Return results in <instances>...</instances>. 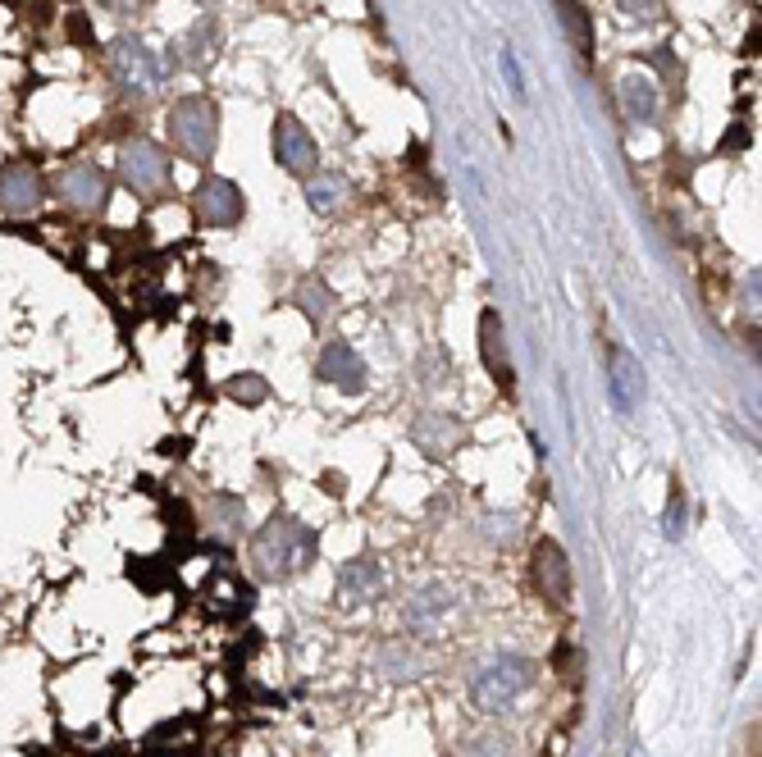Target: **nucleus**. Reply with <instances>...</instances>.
<instances>
[{"mask_svg":"<svg viewBox=\"0 0 762 757\" xmlns=\"http://www.w3.org/2000/svg\"><path fill=\"white\" fill-rule=\"evenodd\" d=\"M462 757H512V740L507 734H480L462 748Z\"/></svg>","mask_w":762,"mask_h":757,"instance_id":"obj_24","label":"nucleus"},{"mask_svg":"<svg viewBox=\"0 0 762 757\" xmlns=\"http://www.w3.org/2000/svg\"><path fill=\"white\" fill-rule=\"evenodd\" d=\"M315 374L347 397H361L370 388V370H365L361 351L352 343H324L320 356H315Z\"/></svg>","mask_w":762,"mask_h":757,"instance_id":"obj_11","label":"nucleus"},{"mask_svg":"<svg viewBox=\"0 0 762 757\" xmlns=\"http://www.w3.org/2000/svg\"><path fill=\"white\" fill-rule=\"evenodd\" d=\"M530 689H534V662L503 653V657L485 662L480 671L470 676V703L480 711H489V717H503V711H512Z\"/></svg>","mask_w":762,"mask_h":757,"instance_id":"obj_2","label":"nucleus"},{"mask_svg":"<svg viewBox=\"0 0 762 757\" xmlns=\"http://www.w3.org/2000/svg\"><path fill=\"white\" fill-rule=\"evenodd\" d=\"M119 178L138 196H160L169 188V151L160 142H124L119 146Z\"/></svg>","mask_w":762,"mask_h":757,"instance_id":"obj_5","label":"nucleus"},{"mask_svg":"<svg viewBox=\"0 0 762 757\" xmlns=\"http://www.w3.org/2000/svg\"><path fill=\"white\" fill-rule=\"evenodd\" d=\"M607 397L621 415H635L644 402V370L625 347L607 343Z\"/></svg>","mask_w":762,"mask_h":757,"instance_id":"obj_12","label":"nucleus"},{"mask_svg":"<svg viewBox=\"0 0 762 757\" xmlns=\"http://www.w3.org/2000/svg\"><path fill=\"white\" fill-rule=\"evenodd\" d=\"M301 310H307V316H311L315 324L330 320V310H334L330 287H324V283H307V287H301Z\"/></svg>","mask_w":762,"mask_h":757,"instance_id":"obj_23","label":"nucleus"},{"mask_svg":"<svg viewBox=\"0 0 762 757\" xmlns=\"http://www.w3.org/2000/svg\"><path fill=\"white\" fill-rule=\"evenodd\" d=\"M534 589L543 593L548 607L571 603V562H566L561 543H553V539H539V548H534Z\"/></svg>","mask_w":762,"mask_h":757,"instance_id":"obj_13","label":"nucleus"},{"mask_svg":"<svg viewBox=\"0 0 762 757\" xmlns=\"http://www.w3.org/2000/svg\"><path fill=\"white\" fill-rule=\"evenodd\" d=\"M202 5H220V0H202Z\"/></svg>","mask_w":762,"mask_h":757,"instance_id":"obj_29","label":"nucleus"},{"mask_svg":"<svg viewBox=\"0 0 762 757\" xmlns=\"http://www.w3.org/2000/svg\"><path fill=\"white\" fill-rule=\"evenodd\" d=\"M224 393L233 397L237 407H260V402H266V397H270V384H266V378H260V374H233Z\"/></svg>","mask_w":762,"mask_h":757,"instance_id":"obj_22","label":"nucleus"},{"mask_svg":"<svg viewBox=\"0 0 762 757\" xmlns=\"http://www.w3.org/2000/svg\"><path fill=\"white\" fill-rule=\"evenodd\" d=\"M667 539H681V529H685V493H681V484H671V502H667Z\"/></svg>","mask_w":762,"mask_h":757,"instance_id":"obj_25","label":"nucleus"},{"mask_svg":"<svg viewBox=\"0 0 762 757\" xmlns=\"http://www.w3.org/2000/svg\"><path fill=\"white\" fill-rule=\"evenodd\" d=\"M480 356H485V370L498 378V388L512 393L516 370H512V356L503 343V320H498V310H485L480 316Z\"/></svg>","mask_w":762,"mask_h":757,"instance_id":"obj_16","label":"nucleus"},{"mask_svg":"<svg viewBox=\"0 0 762 757\" xmlns=\"http://www.w3.org/2000/svg\"><path fill=\"white\" fill-rule=\"evenodd\" d=\"M456 612H462V593L452 585H421L406 598V626L416 634H443Z\"/></svg>","mask_w":762,"mask_h":757,"instance_id":"obj_10","label":"nucleus"},{"mask_svg":"<svg viewBox=\"0 0 762 757\" xmlns=\"http://www.w3.org/2000/svg\"><path fill=\"white\" fill-rule=\"evenodd\" d=\"M270 142H274V161L288 169L293 178H311L320 169V146L311 138V128L301 124L297 115H279Z\"/></svg>","mask_w":762,"mask_h":757,"instance_id":"obj_8","label":"nucleus"},{"mask_svg":"<svg viewBox=\"0 0 762 757\" xmlns=\"http://www.w3.org/2000/svg\"><path fill=\"white\" fill-rule=\"evenodd\" d=\"M206 607L215 616H243V612H251V585L224 570L220 580L206 585Z\"/></svg>","mask_w":762,"mask_h":757,"instance_id":"obj_18","label":"nucleus"},{"mask_svg":"<svg viewBox=\"0 0 762 757\" xmlns=\"http://www.w3.org/2000/svg\"><path fill=\"white\" fill-rule=\"evenodd\" d=\"M105 64H111V78L124 92H138V97H156L173 74V60L151 51L142 37H115L111 51H105Z\"/></svg>","mask_w":762,"mask_h":757,"instance_id":"obj_3","label":"nucleus"},{"mask_svg":"<svg viewBox=\"0 0 762 757\" xmlns=\"http://www.w3.org/2000/svg\"><path fill=\"white\" fill-rule=\"evenodd\" d=\"M557 5H561V28H566V37H571L576 55L584 64H594V18H590V10H584L580 0H557Z\"/></svg>","mask_w":762,"mask_h":757,"instance_id":"obj_20","label":"nucleus"},{"mask_svg":"<svg viewBox=\"0 0 762 757\" xmlns=\"http://www.w3.org/2000/svg\"><path fill=\"white\" fill-rule=\"evenodd\" d=\"M498 60H503V69H507V82H512V92H516L520 101H526V78H520V69H516V55H512V51H503Z\"/></svg>","mask_w":762,"mask_h":757,"instance_id":"obj_26","label":"nucleus"},{"mask_svg":"<svg viewBox=\"0 0 762 757\" xmlns=\"http://www.w3.org/2000/svg\"><path fill=\"white\" fill-rule=\"evenodd\" d=\"M101 5L111 10V14H138V10L151 5V0H101Z\"/></svg>","mask_w":762,"mask_h":757,"instance_id":"obj_27","label":"nucleus"},{"mask_svg":"<svg viewBox=\"0 0 762 757\" xmlns=\"http://www.w3.org/2000/svg\"><path fill=\"white\" fill-rule=\"evenodd\" d=\"M47 206V178L33 161H10L0 165V210L24 219V215H37Z\"/></svg>","mask_w":762,"mask_h":757,"instance_id":"obj_6","label":"nucleus"},{"mask_svg":"<svg viewBox=\"0 0 762 757\" xmlns=\"http://www.w3.org/2000/svg\"><path fill=\"white\" fill-rule=\"evenodd\" d=\"M169 142L183 161H210L220 142V110L210 97H179L169 105Z\"/></svg>","mask_w":762,"mask_h":757,"instance_id":"obj_4","label":"nucleus"},{"mask_svg":"<svg viewBox=\"0 0 762 757\" xmlns=\"http://www.w3.org/2000/svg\"><path fill=\"white\" fill-rule=\"evenodd\" d=\"M60 196L64 206H74L82 215H101L111 206V174H105L96 161H74L60 174Z\"/></svg>","mask_w":762,"mask_h":757,"instance_id":"obj_7","label":"nucleus"},{"mask_svg":"<svg viewBox=\"0 0 762 757\" xmlns=\"http://www.w3.org/2000/svg\"><path fill=\"white\" fill-rule=\"evenodd\" d=\"M621 105L630 124H653V115H658V82L644 74L621 78Z\"/></svg>","mask_w":762,"mask_h":757,"instance_id":"obj_19","label":"nucleus"},{"mask_svg":"<svg viewBox=\"0 0 762 757\" xmlns=\"http://www.w3.org/2000/svg\"><path fill=\"white\" fill-rule=\"evenodd\" d=\"M220 47H224V28L215 24V18H197V24L188 28V37H183V64L188 69H206V64L220 55Z\"/></svg>","mask_w":762,"mask_h":757,"instance_id":"obj_17","label":"nucleus"},{"mask_svg":"<svg viewBox=\"0 0 762 757\" xmlns=\"http://www.w3.org/2000/svg\"><path fill=\"white\" fill-rule=\"evenodd\" d=\"M343 196H347V178L343 174H311L307 202H311L315 215H334L343 206Z\"/></svg>","mask_w":762,"mask_h":757,"instance_id":"obj_21","label":"nucleus"},{"mask_svg":"<svg viewBox=\"0 0 762 757\" xmlns=\"http://www.w3.org/2000/svg\"><path fill=\"white\" fill-rule=\"evenodd\" d=\"M384 585H388V575H384V566L375 562V556H357V562H347L338 570V598L347 607L375 603V598L384 593Z\"/></svg>","mask_w":762,"mask_h":757,"instance_id":"obj_14","label":"nucleus"},{"mask_svg":"<svg viewBox=\"0 0 762 757\" xmlns=\"http://www.w3.org/2000/svg\"><path fill=\"white\" fill-rule=\"evenodd\" d=\"M411 438H416L429 457H452L456 448H462L466 429H462V420H456V415H448V411H429V415H421L416 425H411Z\"/></svg>","mask_w":762,"mask_h":757,"instance_id":"obj_15","label":"nucleus"},{"mask_svg":"<svg viewBox=\"0 0 762 757\" xmlns=\"http://www.w3.org/2000/svg\"><path fill=\"white\" fill-rule=\"evenodd\" d=\"M69 37L82 41V47L92 41V28H87V18H82V14H69Z\"/></svg>","mask_w":762,"mask_h":757,"instance_id":"obj_28","label":"nucleus"},{"mask_svg":"<svg viewBox=\"0 0 762 757\" xmlns=\"http://www.w3.org/2000/svg\"><path fill=\"white\" fill-rule=\"evenodd\" d=\"M320 552V539L311 525H301L297 516H270V525L256 529L251 539V566L260 580H293L301 575Z\"/></svg>","mask_w":762,"mask_h":757,"instance_id":"obj_1","label":"nucleus"},{"mask_svg":"<svg viewBox=\"0 0 762 757\" xmlns=\"http://www.w3.org/2000/svg\"><path fill=\"white\" fill-rule=\"evenodd\" d=\"M192 210H197V219L206 229H233L237 219H243L247 202H243V192H237V183L206 174L197 183V192H192Z\"/></svg>","mask_w":762,"mask_h":757,"instance_id":"obj_9","label":"nucleus"}]
</instances>
